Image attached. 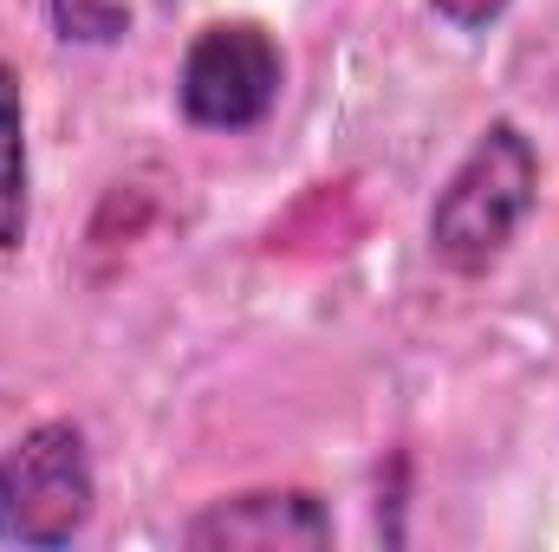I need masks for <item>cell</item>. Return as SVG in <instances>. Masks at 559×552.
Here are the masks:
<instances>
[{
  "mask_svg": "<svg viewBox=\"0 0 559 552\" xmlns=\"http://www.w3.org/2000/svg\"><path fill=\"white\" fill-rule=\"evenodd\" d=\"M189 552H325L332 547V514L306 488H248L228 501H209L189 527Z\"/></svg>",
  "mask_w": 559,
  "mask_h": 552,
  "instance_id": "4",
  "label": "cell"
},
{
  "mask_svg": "<svg viewBox=\"0 0 559 552\" xmlns=\"http://www.w3.org/2000/svg\"><path fill=\"white\" fill-rule=\"evenodd\" d=\"M508 7H514V0H429V13H436L442 26H455V33H488Z\"/></svg>",
  "mask_w": 559,
  "mask_h": 552,
  "instance_id": "7",
  "label": "cell"
},
{
  "mask_svg": "<svg viewBox=\"0 0 559 552\" xmlns=\"http://www.w3.org/2000/svg\"><path fill=\"white\" fill-rule=\"evenodd\" d=\"M33 228V169H26V92L20 72L0 59V261L26 248Z\"/></svg>",
  "mask_w": 559,
  "mask_h": 552,
  "instance_id": "5",
  "label": "cell"
},
{
  "mask_svg": "<svg viewBox=\"0 0 559 552\" xmlns=\"http://www.w3.org/2000/svg\"><path fill=\"white\" fill-rule=\"evenodd\" d=\"M534 202H540V149L514 118H495L468 143V156L455 163V176L429 208V254L462 279L488 274L527 228Z\"/></svg>",
  "mask_w": 559,
  "mask_h": 552,
  "instance_id": "1",
  "label": "cell"
},
{
  "mask_svg": "<svg viewBox=\"0 0 559 552\" xmlns=\"http://www.w3.org/2000/svg\"><path fill=\"white\" fill-rule=\"evenodd\" d=\"M52 33L66 46H118L131 33V7L124 0H46Z\"/></svg>",
  "mask_w": 559,
  "mask_h": 552,
  "instance_id": "6",
  "label": "cell"
},
{
  "mask_svg": "<svg viewBox=\"0 0 559 552\" xmlns=\"http://www.w3.org/2000/svg\"><path fill=\"white\" fill-rule=\"evenodd\" d=\"M156 7H176V0H156Z\"/></svg>",
  "mask_w": 559,
  "mask_h": 552,
  "instance_id": "8",
  "label": "cell"
},
{
  "mask_svg": "<svg viewBox=\"0 0 559 552\" xmlns=\"http://www.w3.org/2000/svg\"><path fill=\"white\" fill-rule=\"evenodd\" d=\"M92 507H98V468H92L79 422H66V416L33 422L0 455V547H72L85 533Z\"/></svg>",
  "mask_w": 559,
  "mask_h": 552,
  "instance_id": "2",
  "label": "cell"
},
{
  "mask_svg": "<svg viewBox=\"0 0 559 552\" xmlns=\"http://www.w3.org/2000/svg\"><path fill=\"white\" fill-rule=\"evenodd\" d=\"M286 92V52L261 20H215L189 39L176 65V111L195 131H254Z\"/></svg>",
  "mask_w": 559,
  "mask_h": 552,
  "instance_id": "3",
  "label": "cell"
}]
</instances>
